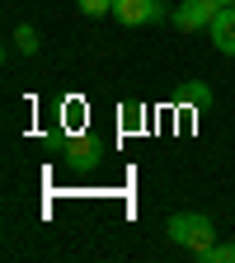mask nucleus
I'll use <instances>...</instances> for the list:
<instances>
[{"instance_id": "1", "label": "nucleus", "mask_w": 235, "mask_h": 263, "mask_svg": "<svg viewBox=\"0 0 235 263\" xmlns=\"http://www.w3.org/2000/svg\"><path fill=\"white\" fill-rule=\"evenodd\" d=\"M165 230H170V240H174V245H184L188 254L216 240V226H212L203 212H179V216H170V226H165Z\"/></svg>"}, {"instance_id": "2", "label": "nucleus", "mask_w": 235, "mask_h": 263, "mask_svg": "<svg viewBox=\"0 0 235 263\" xmlns=\"http://www.w3.org/2000/svg\"><path fill=\"white\" fill-rule=\"evenodd\" d=\"M216 0H179V5H174V28L179 33H197V28H212V19H216Z\"/></svg>"}, {"instance_id": "3", "label": "nucleus", "mask_w": 235, "mask_h": 263, "mask_svg": "<svg viewBox=\"0 0 235 263\" xmlns=\"http://www.w3.org/2000/svg\"><path fill=\"white\" fill-rule=\"evenodd\" d=\"M113 19L127 24V28L155 24V19H165V0H118V5H113Z\"/></svg>"}, {"instance_id": "4", "label": "nucleus", "mask_w": 235, "mask_h": 263, "mask_svg": "<svg viewBox=\"0 0 235 263\" xmlns=\"http://www.w3.org/2000/svg\"><path fill=\"white\" fill-rule=\"evenodd\" d=\"M207 33H212V43H216L221 57H235V5H221Z\"/></svg>"}, {"instance_id": "5", "label": "nucleus", "mask_w": 235, "mask_h": 263, "mask_svg": "<svg viewBox=\"0 0 235 263\" xmlns=\"http://www.w3.org/2000/svg\"><path fill=\"white\" fill-rule=\"evenodd\" d=\"M99 155H104V146H99L94 137L66 141V164H71V170H80V174H89V170H94V164H99Z\"/></svg>"}, {"instance_id": "6", "label": "nucleus", "mask_w": 235, "mask_h": 263, "mask_svg": "<svg viewBox=\"0 0 235 263\" xmlns=\"http://www.w3.org/2000/svg\"><path fill=\"white\" fill-rule=\"evenodd\" d=\"M193 258H197V263H235V245L212 240V245H203V249H193Z\"/></svg>"}, {"instance_id": "7", "label": "nucleus", "mask_w": 235, "mask_h": 263, "mask_svg": "<svg viewBox=\"0 0 235 263\" xmlns=\"http://www.w3.org/2000/svg\"><path fill=\"white\" fill-rule=\"evenodd\" d=\"M179 99H184V104H193V108H207V104H212V85H203V80H188V85L179 89Z\"/></svg>"}, {"instance_id": "8", "label": "nucleus", "mask_w": 235, "mask_h": 263, "mask_svg": "<svg viewBox=\"0 0 235 263\" xmlns=\"http://www.w3.org/2000/svg\"><path fill=\"white\" fill-rule=\"evenodd\" d=\"M14 47H19L24 57H33V52L43 47V38H38V28H33V24H19V28H14Z\"/></svg>"}, {"instance_id": "9", "label": "nucleus", "mask_w": 235, "mask_h": 263, "mask_svg": "<svg viewBox=\"0 0 235 263\" xmlns=\"http://www.w3.org/2000/svg\"><path fill=\"white\" fill-rule=\"evenodd\" d=\"M76 5H80V14H89V19H104V14H113L118 0H76Z\"/></svg>"}, {"instance_id": "10", "label": "nucleus", "mask_w": 235, "mask_h": 263, "mask_svg": "<svg viewBox=\"0 0 235 263\" xmlns=\"http://www.w3.org/2000/svg\"><path fill=\"white\" fill-rule=\"evenodd\" d=\"M122 118H127V127H137V118H146L137 104H122Z\"/></svg>"}, {"instance_id": "11", "label": "nucleus", "mask_w": 235, "mask_h": 263, "mask_svg": "<svg viewBox=\"0 0 235 263\" xmlns=\"http://www.w3.org/2000/svg\"><path fill=\"white\" fill-rule=\"evenodd\" d=\"M216 5H235V0H216Z\"/></svg>"}]
</instances>
